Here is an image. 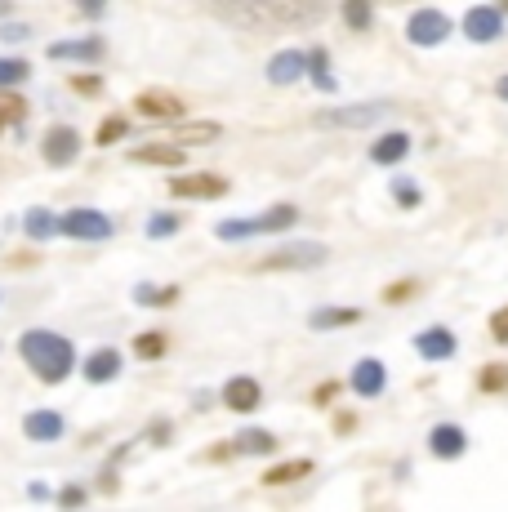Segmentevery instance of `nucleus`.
Returning a JSON list of instances; mask_svg holds the SVG:
<instances>
[{
    "instance_id": "obj_31",
    "label": "nucleus",
    "mask_w": 508,
    "mask_h": 512,
    "mask_svg": "<svg viewBox=\"0 0 508 512\" xmlns=\"http://www.w3.org/2000/svg\"><path fill=\"white\" fill-rule=\"evenodd\" d=\"M477 388L482 392H504L508 388V366L504 361H495V366H486L482 374H477Z\"/></svg>"
},
{
    "instance_id": "obj_5",
    "label": "nucleus",
    "mask_w": 508,
    "mask_h": 512,
    "mask_svg": "<svg viewBox=\"0 0 508 512\" xmlns=\"http://www.w3.org/2000/svg\"><path fill=\"white\" fill-rule=\"evenodd\" d=\"M446 36H451V14H446V9L424 5L406 18V41L415 49H437Z\"/></svg>"
},
{
    "instance_id": "obj_39",
    "label": "nucleus",
    "mask_w": 508,
    "mask_h": 512,
    "mask_svg": "<svg viewBox=\"0 0 508 512\" xmlns=\"http://www.w3.org/2000/svg\"><path fill=\"white\" fill-rule=\"evenodd\" d=\"M27 36H32V32H27V27L23 23H9V27H0V41H27Z\"/></svg>"
},
{
    "instance_id": "obj_29",
    "label": "nucleus",
    "mask_w": 508,
    "mask_h": 512,
    "mask_svg": "<svg viewBox=\"0 0 508 512\" xmlns=\"http://www.w3.org/2000/svg\"><path fill=\"white\" fill-rule=\"evenodd\" d=\"M308 472H312V459H290V464L263 472V481H268V486H286V481H299V477H308Z\"/></svg>"
},
{
    "instance_id": "obj_17",
    "label": "nucleus",
    "mask_w": 508,
    "mask_h": 512,
    "mask_svg": "<svg viewBox=\"0 0 508 512\" xmlns=\"http://www.w3.org/2000/svg\"><path fill=\"white\" fill-rule=\"evenodd\" d=\"M67 432V419L58 415V410H32V415L23 419V437L27 441H45V446H50V441H58Z\"/></svg>"
},
{
    "instance_id": "obj_2",
    "label": "nucleus",
    "mask_w": 508,
    "mask_h": 512,
    "mask_svg": "<svg viewBox=\"0 0 508 512\" xmlns=\"http://www.w3.org/2000/svg\"><path fill=\"white\" fill-rule=\"evenodd\" d=\"M295 223H299L295 205H272V210H263V214H246V219H223L219 228H214V236H219V241H250V236H277V232L295 228Z\"/></svg>"
},
{
    "instance_id": "obj_19",
    "label": "nucleus",
    "mask_w": 508,
    "mask_h": 512,
    "mask_svg": "<svg viewBox=\"0 0 508 512\" xmlns=\"http://www.w3.org/2000/svg\"><path fill=\"white\" fill-rule=\"evenodd\" d=\"M50 58H54V63H63V58H76V63H99V58H103V41H99V36L54 41V45H50Z\"/></svg>"
},
{
    "instance_id": "obj_41",
    "label": "nucleus",
    "mask_w": 508,
    "mask_h": 512,
    "mask_svg": "<svg viewBox=\"0 0 508 512\" xmlns=\"http://www.w3.org/2000/svg\"><path fill=\"white\" fill-rule=\"evenodd\" d=\"M335 392H339V383H321V388L312 392V401H317V406H330V401H335Z\"/></svg>"
},
{
    "instance_id": "obj_15",
    "label": "nucleus",
    "mask_w": 508,
    "mask_h": 512,
    "mask_svg": "<svg viewBox=\"0 0 508 512\" xmlns=\"http://www.w3.org/2000/svg\"><path fill=\"white\" fill-rule=\"evenodd\" d=\"M121 370H125V357H121V352H116V348H94L90 357L81 361L85 383H112Z\"/></svg>"
},
{
    "instance_id": "obj_1",
    "label": "nucleus",
    "mask_w": 508,
    "mask_h": 512,
    "mask_svg": "<svg viewBox=\"0 0 508 512\" xmlns=\"http://www.w3.org/2000/svg\"><path fill=\"white\" fill-rule=\"evenodd\" d=\"M18 357L41 383H63L76 370V348L54 330H23L18 334Z\"/></svg>"
},
{
    "instance_id": "obj_24",
    "label": "nucleus",
    "mask_w": 508,
    "mask_h": 512,
    "mask_svg": "<svg viewBox=\"0 0 508 512\" xmlns=\"http://www.w3.org/2000/svg\"><path fill=\"white\" fill-rule=\"evenodd\" d=\"M23 232L32 236V241H50V236L58 232V214L45 210V205H36V210L23 214Z\"/></svg>"
},
{
    "instance_id": "obj_34",
    "label": "nucleus",
    "mask_w": 508,
    "mask_h": 512,
    "mask_svg": "<svg viewBox=\"0 0 508 512\" xmlns=\"http://www.w3.org/2000/svg\"><path fill=\"white\" fill-rule=\"evenodd\" d=\"M344 23L353 27V32L370 27V5H361V0H348V5H344Z\"/></svg>"
},
{
    "instance_id": "obj_26",
    "label": "nucleus",
    "mask_w": 508,
    "mask_h": 512,
    "mask_svg": "<svg viewBox=\"0 0 508 512\" xmlns=\"http://www.w3.org/2000/svg\"><path fill=\"white\" fill-rule=\"evenodd\" d=\"M308 81L317 85V90H335V76H330V58H326V49H308Z\"/></svg>"
},
{
    "instance_id": "obj_9",
    "label": "nucleus",
    "mask_w": 508,
    "mask_h": 512,
    "mask_svg": "<svg viewBox=\"0 0 508 512\" xmlns=\"http://www.w3.org/2000/svg\"><path fill=\"white\" fill-rule=\"evenodd\" d=\"M464 36L473 45H495L504 36V9L495 5H473L464 14Z\"/></svg>"
},
{
    "instance_id": "obj_30",
    "label": "nucleus",
    "mask_w": 508,
    "mask_h": 512,
    "mask_svg": "<svg viewBox=\"0 0 508 512\" xmlns=\"http://www.w3.org/2000/svg\"><path fill=\"white\" fill-rule=\"evenodd\" d=\"M27 76H32L27 58H0V90H14V85H23Z\"/></svg>"
},
{
    "instance_id": "obj_14",
    "label": "nucleus",
    "mask_w": 508,
    "mask_h": 512,
    "mask_svg": "<svg viewBox=\"0 0 508 512\" xmlns=\"http://www.w3.org/2000/svg\"><path fill=\"white\" fill-rule=\"evenodd\" d=\"M384 388H388L384 361H379V357H361L353 366V392H357V397H366V401H375Z\"/></svg>"
},
{
    "instance_id": "obj_40",
    "label": "nucleus",
    "mask_w": 508,
    "mask_h": 512,
    "mask_svg": "<svg viewBox=\"0 0 508 512\" xmlns=\"http://www.w3.org/2000/svg\"><path fill=\"white\" fill-rule=\"evenodd\" d=\"M72 90H81V94H99V76H72Z\"/></svg>"
},
{
    "instance_id": "obj_7",
    "label": "nucleus",
    "mask_w": 508,
    "mask_h": 512,
    "mask_svg": "<svg viewBox=\"0 0 508 512\" xmlns=\"http://www.w3.org/2000/svg\"><path fill=\"white\" fill-rule=\"evenodd\" d=\"M41 156H45V165H54V170L76 165V156H81V134H76V125H50L41 139Z\"/></svg>"
},
{
    "instance_id": "obj_25",
    "label": "nucleus",
    "mask_w": 508,
    "mask_h": 512,
    "mask_svg": "<svg viewBox=\"0 0 508 512\" xmlns=\"http://www.w3.org/2000/svg\"><path fill=\"white\" fill-rule=\"evenodd\" d=\"M179 299V285H134V303L139 308H165Z\"/></svg>"
},
{
    "instance_id": "obj_38",
    "label": "nucleus",
    "mask_w": 508,
    "mask_h": 512,
    "mask_svg": "<svg viewBox=\"0 0 508 512\" xmlns=\"http://www.w3.org/2000/svg\"><path fill=\"white\" fill-rule=\"evenodd\" d=\"M415 294V281H402V285H388L384 290V303H402V299H410Z\"/></svg>"
},
{
    "instance_id": "obj_6",
    "label": "nucleus",
    "mask_w": 508,
    "mask_h": 512,
    "mask_svg": "<svg viewBox=\"0 0 508 512\" xmlns=\"http://www.w3.org/2000/svg\"><path fill=\"white\" fill-rule=\"evenodd\" d=\"M393 112L388 103H348V107H330L317 116V125H335V130H370Z\"/></svg>"
},
{
    "instance_id": "obj_42",
    "label": "nucleus",
    "mask_w": 508,
    "mask_h": 512,
    "mask_svg": "<svg viewBox=\"0 0 508 512\" xmlns=\"http://www.w3.org/2000/svg\"><path fill=\"white\" fill-rule=\"evenodd\" d=\"M27 495H32V499H50V486H41V481H32V486H27Z\"/></svg>"
},
{
    "instance_id": "obj_3",
    "label": "nucleus",
    "mask_w": 508,
    "mask_h": 512,
    "mask_svg": "<svg viewBox=\"0 0 508 512\" xmlns=\"http://www.w3.org/2000/svg\"><path fill=\"white\" fill-rule=\"evenodd\" d=\"M321 263H326V245L290 241V245H277L272 254H263L259 272H308V268H321Z\"/></svg>"
},
{
    "instance_id": "obj_18",
    "label": "nucleus",
    "mask_w": 508,
    "mask_h": 512,
    "mask_svg": "<svg viewBox=\"0 0 508 512\" xmlns=\"http://www.w3.org/2000/svg\"><path fill=\"white\" fill-rule=\"evenodd\" d=\"M130 161L134 165H161V170H179L183 147L179 143H143V147H130Z\"/></svg>"
},
{
    "instance_id": "obj_4",
    "label": "nucleus",
    "mask_w": 508,
    "mask_h": 512,
    "mask_svg": "<svg viewBox=\"0 0 508 512\" xmlns=\"http://www.w3.org/2000/svg\"><path fill=\"white\" fill-rule=\"evenodd\" d=\"M58 232H67L72 241H107L116 232L112 214L94 210V205H76V210L58 214Z\"/></svg>"
},
{
    "instance_id": "obj_13",
    "label": "nucleus",
    "mask_w": 508,
    "mask_h": 512,
    "mask_svg": "<svg viewBox=\"0 0 508 512\" xmlns=\"http://www.w3.org/2000/svg\"><path fill=\"white\" fill-rule=\"evenodd\" d=\"M415 352L424 361H451L455 352H459V339L446 326H428V330L415 334Z\"/></svg>"
},
{
    "instance_id": "obj_35",
    "label": "nucleus",
    "mask_w": 508,
    "mask_h": 512,
    "mask_svg": "<svg viewBox=\"0 0 508 512\" xmlns=\"http://www.w3.org/2000/svg\"><path fill=\"white\" fill-rule=\"evenodd\" d=\"M393 196H397V205H406V210H415V205H419V187L410 183V179H397L393 183Z\"/></svg>"
},
{
    "instance_id": "obj_12",
    "label": "nucleus",
    "mask_w": 508,
    "mask_h": 512,
    "mask_svg": "<svg viewBox=\"0 0 508 512\" xmlns=\"http://www.w3.org/2000/svg\"><path fill=\"white\" fill-rule=\"evenodd\" d=\"M223 406L228 410H237V415H250V410H259V401H263V388L250 379V374H232L228 383H223Z\"/></svg>"
},
{
    "instance_id": "obj_22",
    "label": "nucleus",
    "mask_w": 508,
    "mask_h": 512,
    "mask_svg": "<svg viewBox=\"0 0 508 512\" xmlns=\"http://www.w3.org/2000/svg\"><path fill=\"white\" fill-rule=\"evenodd\" d=\"M361 321V308H317L308 312V330H344V326H357Z\"/></svg>"
},
{
    "instance_id": "obj_23",
    "label": "nucleus",
    "mask_w": 508,
    "mask_h": 512,
    "mask_svg": "<svg viewBox=\"0 0 508 512\" xmlns=\"http://www.w3.org/2000/svg\"><path fill=\"white\" fill-rule=\"evenodd\" d=\"M272 450H277V437L263 428H241L232 441V455H272Z\"/></svg>"
},
{
    "instance_id": "obj_36",
    "label": "nucleus",
    "mask_w": 508,
    "mask_h": 512,
    "mask_svg": "<svg viewBox=\"0 0 508 512\" xmlns=\"http://www.w3.org/2000/svg\"><path fill=\"white\" fill-rule=\"evenodd\" d=\"M491 339L495 343H508V303L500 312H491Z\"/></svg>"
},
{
    "instance_id": "obj_10",
    "label": "nucleus",
    "mask_w": 508,
    "mask_h": 512,
    "mask_svg": "<svg viewBox=\"0 0 508 512\" xmlns=\"http://www.w3.org/2000/svg\"><path fill=\"white\" fill-rule=\"evenodd\" d=\"M134 112H139L143 121H179L183 98L170 90H143V94H134Z\"/></svg>"
},
{
    "instance_id": "obj_37",
    "label": "nucleus",
    "mask_w": 508,
    "mask_h": 512,
    "mask_svg": "<svg viewBox=\"0 0 508 512\" xmlns=\"http://www.w3.org/2000/svg\"><path fill=\"white\" fill-rule=\"evenodd\" d=\"M58 504H63V508H81L85 504V490L81 486H63V490H58Z\"/></svg>"
},
{
    "instance_id": "obj_20",
    "label": "nucleus",
    "mask_w": 508,
    "mask_h": 512,
    "mask_svg": "<svg viewBox=\"0 0 508 512\" xmlns=\"http://www.w3.org/2000/svg\"><path fill=\"white\" fill-rule=\"evenodd\" d=\"M406 156H410V134L406 130L379 134V139L370 143V161H375V165H402Z\"/></svg>"
},
{
    "instance_id": "obj_21",
    "label": "nucleus",
    "mask_w": 508,
    "mask_h": 512,
    "mask_svg": "<svg viewBox=\"0 0 508 512\" xmlns=\"http://www.w3.org/2000/svg\"><path fill=\"white\" fill-rule=\"evenodd\" d=\"M219 121H183L179 125V134H174L170 143H179V147H210V143H219Z\"/></svg>"
},
{
    "instance_id": "obj_16",
    "label": "nucleus",
    "mask_w": 508,
    "mask_h": 512,
    "mask_svg": "<svg viewBox=\"0 0 508 512\" xmlns=\"http://www.w3.org/2000/svg\"><path fill=\"white\" fill-rule=\"evenodd\" d=\"M428 450H433L437 459H459L468 450V432L459 428V423H437V428L428 432Z\"/></svg>"
},
{
    "instance_id": "obj_28",
    "label": "nucleus",
    "mask_w": 508,
    "mask_h": 512,
    "mask_svg": "<svg viewBox=\"0 0 508 512\" xmlns=\"http://www.w3.org/2000/svg\"><path fill=\"white\" fill-rule=\"evenodd\" d=\"M23 116H27L23 98H18L14 90H0V134L14 130V125H23Z\"/></svg>"
},
{
    "instance_id": "obj_43",
    "label": "nucleus",
    "mask_w": 508,
    "mask_h": 512,
    "mask_svg": "<svg viewBox=\"0 0 508 512\" xmlns=\"http://www.w3.org/2000/svg\"><path fill=\"white\" fill-rule=\"evenodd\" d=\"M495 90H500V98L508 103V76H500V85H495Z\"/></svg>"
},
{
    "instance_id": "obj_8",
    "label": "nucleus",
    "mask_w": 508,
    "mask_h": 512,
    "mask_svg": "<svg viewBox=\"0 0 508 512\" xmlns=\"http://www.w3.org/2000/svg\"><path fill=\"white\" fill-rule=\"evenodd\" d=\"M228 179L223 174H210V170H197V174H183V179H170V196L179 201H214V196L228 192Z\"/></svg>"
},
{
    "instance_id": "obj_11",
    "label": "nucleus",
    "mask_w": 508,
    "mask_h": 512,
    "mask_svg": "<svg viewBox=\"0 0 508 512\" xmlns=\"http://www.w3.org/2000/svg\"><path fill=\"white\" fill-rule=\"evenodd\" d=\"M263 76H268L272 85H295L308 76V54L304 49H277V54L268 58V67H263Z\"/></svg>"
},
{
    "instance_id": "obj_27",
    "label": "nucleus",
    "mask_w": 508,
    "mask_h": 512,
    "mask_svg": "<svg viewBox=\"0 0 508 512\" xmlns=\"http://www.w3.org/2000/svg\"><path fill=\"white\" fill-rule=\"evenodd\" d=\"M179 228H183V214H170V210H156V214H148V223H143L148 241H165V236H174Z\"/></svg>"
},
{
    "instance_id": "obj_33",
    "label": "nucleus",
    "mask_w": 508,
    "mask_h": 512,
    "mask_svg": "<svg viewBox=\"0 0 508 512\" xmlns=\"http://www.w3.org/2000/svg\"><path fill=\"white\" fill-rule=\"evenodd\" d=\"M125 130H130V121H125V116H107V121L99 125V139H94V143L112 147L116 139H125Z\"/></svg>"
},
{
    "instance_id": "obj_32",
    "label": "nucleus",
    "mask_w": 508,
    "mask_h": 512,
    "mask_svg": "<svg viewBox=\"0 0 508 512\" xmlns=\"http://www.w3.org/2000/svg\"><path fill=\"white\" fill-rule=\"evenodd\" d=\"M134 352H139L143 361H156V357H165V334H139V339H134Z\"/></svg>"
}]
</instances>
